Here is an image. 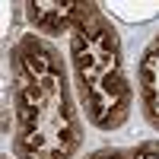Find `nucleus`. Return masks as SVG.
Returning <instances> with one entry per match:
<instances>
[{
    "label": "nucleus",
    "mask_w": 159,
    "mask_h": 159,
    "mask_svg": "<svg viewBox=\"0 0 159 159\" xmlns=\"http://www.w3.org/2000/svg\"><path fill=\"white\" fill-rule=\"evenodd\" d=\"M13 159H76L83 150L70 64L48 38L25 32L10 45Z\"/></svg>",
    "instance_id": "f257e3e1"
},
{
    "label": "nucleus",
    "mask_w": 159,
    "mask_h": 159,
    "mask_svg": "<svg viewBox=\"0 0 159 159\" xmlns=\"http://www.w3.org/2000/svg\"><path fill=\"white\" fill-rule=\"evenodd\" d=\"M67 64L83 118L102 130H121L134 111V80L127 73L121 32L102 3L67 38Z\"/></svg>",
    "instance_id": "f03ea898"
},
{
    "label": "nucleus",
    "mask_w": 159,
    "mask_h": 159,
    "mask_svg": "<svg viewBox=\"0 0 159 159\" xmlns=\"http://www.w3.org/2000/svg\"><path fill=\"white\" fill-rule=\"evenodd\" d=\"M99 3L96 0H29L25 3V19L32 32L42 38H57V35H73L76 25L83 22Z\"/></svg>",
    "instance_id": "7ed1b4c3"
},
{
    "label": "nucleus",
    "mask_w": 159,
    "mask_h": 159,
    "mask_svg": "<svg viewBox=\"0 0 159 159\" xmlns=\"http://www.w3.org/2000/svg\"><path fill=\"white\" fill-rule=\"evenodd\" d=\"M137 102L143 121L159 134V32L143 45L137 57Z\"/></svg>",
    "instance_id": "20e7f679"
},
{
    "label": "nucleus",
    "mask_w": 159,
    "mask_h": 159,
    "mask_svg": "<svg viewBox=\"0 0 159 159\" xmlns=\"http://www.w3.org/2000/svg\"><path fill=\"white\" fill-rule=\"evenodd\" d=\"M83 159H159V140H140V143H130V147H99L86 153Z\"/></svg>",
    "instance_id": "39448f33"
},
{
    "label": "nucleus",
    "mask_w": 159,
    "mask_h": 159,
    "mask_svg": "<svg viewBox=\"0 0 159 159\" xmlns=\"http://www.w3.org/2000/svg\"><path fill=\"white\" fill-rule=\"evenodd\" d=\"M3 159H10V156H7V153H3Z\"/></svg>",
    "instance_id": "423d86ee"
}]
</instances>
